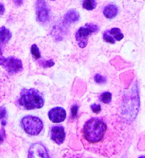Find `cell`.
<instances>
[{"label":"cell","mask_w":145,"mask_h":158,"mask_svg":"<svg viewBox=\"0 0 145 158\" xmlns=\"http://www.w3.org/2000/svg\"><path fill=\"white\" fill-rule=\"evenodd\" d=\"M54 65V62L52 61V60H48V61H44V62H43V64H42V66H44V67H51L52 66H53Z\"/></svg>","instance_id":"cell-20"},{"label":"cell","mask_w":145,"mask_h":158,"mask_svg":"<svg viewBox=\"0 0 145 158\" xmlns=\"http://www.w3.org/2000/svg\"><path fill=\"white\" fill-rule=\"evenodd\" d=\"M5 137V133H4V130L2 129V131H0V143H2L3 141V139Z\"/></svg>","instance_id":"cell-23"},{"label":"cell","mask_w":145,"mask_h":158,"mask_svg":"<svg viewBox=\"0 0 145 158\" xmlns=\"http://www.w3.org/2000/svg\"><path fill=\"white\" fill-rule=\"evenodd\" d=\"M0 66H2L9 74H16L22 71V62L18 58L13 57H4L2 48L0 47Z\"/></svg>","instance_id":"cell-4"},{"label":"cell","mask_w":145,"mask_h":158,"mask_svg":"<svg viewBox=\"0 0 145 158\" xmlns=\"http://www.w3.org/2000/svg\"><path fill=\"white\" fill-rule=\"evenodd\" d=\"M108 32H109L110 35H117V34L120 33V32H121V30L118 28H112V30H110Z\"/></svg>","instance_id":"cell-21"},{"label":"cell","mask_w":145,"mask_h":158,"mask_svg":"<svg viewBox=\"0 0 145 158\" xmlns=\"http://www.w3.org/2000/svg\"><path fill=\"white\" fill-rule=\"evenodd\" d=\"M31 53L33 55V57L35 59H39L40 58V52L38 46L36 44H33L31 46Z\"/></svg>","instance_id":"cell-14"},{"label":"cell","mask_w":145,"mask_h":158,"mask_svg":"<svg viewBox=\"0 0 145 158\" xmlns=\"http://www.w3.org/2000/svg\"><path fill=\"white\" fill-rule=\"evenodd\" d=\"M50 136L51 139L56 143L57 144H62L65 140L66 134H65L64 128L62 126H54L52 128L50 131Z\"/></svg>","instance_id":"cell-8"},{"label":"cell","mask_w":145,"mask_h":158,"mask_svg":"<svg viewBox=\"0 0 145 158\" xmlns=\"http://www.w3.org/2000/svg\"><path fill=\"white\" fill-rule=\"evenodd\" d=\"M114 38L115 40H117V41H120V40H121L124 38V35L123 34H121V32H120V33L117 34V35H114Z\"/></svg>","instance_id":"cell-22"},{"label":"cell","mask_w":145,"mask_h":158,"mask_svg":"<svg viewBox=\"0 0 145 158\" xmlns=\"http://www.w3.org/2000/svg\"><path fill=\"white\" fill-rule=\"evenodd\" d=\"M12 38V33L5 26L0 27V46L7 44Z\"/></svg>","instance_id":"cell-11"},{"label":"cell","mask_w":145,"mask_h":158,"mask_svg":"<svg viewBox=\"0 0 145 158\" xmlns=\"http://www.w3.org/2000/svg\"><path fill=\"white\" fill-rule=\"evenodd\" d=\"M117 13H118V8L114 4L107 5L103 9V15L108 19H113L114 17H117Z\"/></svg>","instance_id":"cell-9"},{"label":"cell","mask_w":145,"mask_h":158,"mask_svg":"<svg viewBox=\"0 0 145 158\" xmlns=\"http://www.w3.org/2000/svg\"><path fill=\"white\" fill-rule=\"evenodd\" d=\"M28 157H49V155L43 144L35 143L29 150Z\"/></svg>","instance_id":"cell-6"},{"label":"cell","mask_w":145,"mask_h":158,"mask_svg":"<svg viewBox=\"0 0 145 158\" xmlns=\"http://www.w3.org/2000/svg\"><path fill=\"white\" fill-rule=\"evenodd\" d=\"M80 18V14L76 10H70L64 16V22L67 24H71L77 21Z\"/></svg>","instance_id":"cell-10"},{"label":"cell","mask_w":145,"mask_h":158,"mask_svg":"<svg viewBox=\"0 0 145 158\" xmlns=\"http://www.w3.org/2000/svg\"><path fill=\"white\" fill-rule=\"evenodd\" d=\"M13 2H15V4L17 5V6H20V5L22 4V0H13Z\"/></svg>","instance_id":"cell-25"},{"label":"cell","mask_w":145,"mask_h":158,"mask_svg":"<svg viewBox=\"0 0 145 158\" xmlns=\"http://www.w3.org/2000/svg\"><path fill=\"white\" fill-rule=\"evenodd\" d=\"M7 116V111L4 107H0V120L4 119Z\"/></svg>","instance_id":"cell-19"},{"label":"cell","mask_w":145,"mask_h":158,"mask_svg":"<svg viewBox=\"0 0 145 158\" xmlns=\"http://www.w3.org/2000/svg\"><path fill=\"white\" fill-rule=\"evenodd\" d=\"M49 120L53 123H61L67 117V112L62 107H54L48 112Z\"/></svg>","instance_id":"cell-7"},{"label":"cell","mask_w":145,"mask_h":158,"mask_svg":"<svg viewBox=\"0 0 145 158\" xmlns=\"http://www.w3.org/2000/svg\"><path fill=\"white\" fill-rule=\"evenodd\" d=\"M97 6V2L95 0H84L83 2V7L85 9L88 11H92Z\"/></svg>","instance_id":"cell-12"},{"label":"cell","mask_w":145,"mask_h":158,"mask_svg":"<svg viewBox=\"0 0 145 158\" xmlns=\"http://www.w3.org/2000/svg\"><path fill=\"white\" fill-rule=\"evenodd\" d=\"M4 11H5L4 6H3L2 3H0V15L3 14V13H4Z\"/></svg>","instance_id":"cell-24"},{"label":"cell","mask_w":145,"mask_h":158,"mask_svg":"<svg viewBox=\"0 0 145 158\" xmlns=\"http://www.w3.org/2000/svg\"><path fill=\"white\" fill-rule=\"evenodd\" d=\"M100 99L103 103H109L112 100V94L109 92L102 93L100 96Z\"/></svg>","instance_id":"cell-13"},{"label":"cell","mask_w":145,"mask_h":158,"mask_svg":"<svg viewBox=\"0 0 145 158\" xmlns=\"http://www.w3.org/2000/svg\"><path fill=\"white\" fill-rule=\"evenodd\" d=\"M18 103L26 110L41 108L44 104V100L40 93L35 89L22 90L18 100Z\"/></svg>","instance_id":"cell-1"},{"label":"cell","mask_w":145,"mask_h":158,"mask_svg":"<svg viewBox=\"0 0 145 158\" xmlns=\"http://www.w3.org/2000/svg\"><path fill=\"white\" fill-rule=\"evenodd\" d=\"M98 31H99V27L97 25L92 23H87L85 26L79 29L76 35V39L78 43L79 47L81 48L86 47L88 44L89 37Z\"/></svg>","instance_id":"cell-3"},{"label":"cell","mask_w":145,"mask_h":158,"mask_svg":"<svg viewBox=\"0 0 145 158\" xmlns=\"http://www.w3.org/2000/svg\"><path fill=\"white\" fill-rule=\"evenodd\" d=\"M103 40L104 41L107 43H110V44H114L115 43V40L112 38V36L110 35V34L108 31H106L103 33Z\"/></svg>","instance_id":"cell-15"},{"label":"cell","mask_w":145,"mask_h":158,"mask_svg":"<svg viewBox=\"0 0 145 158\" xmlns=\"http://www.w3.org/2000/svg\"><path fill=\"white\" fill-rule=\"evenodd\" d=\"M94 80H95L96 83H97V84H103V83L106 82V79L103 76H101V75H99V74H97L94 76Z\"/></svg>","instance_id":"cell-16"},{"label":"cell","mask_w":145,"mask_h":158,"mask_svg":"<svg viewBox=\"0 0 145 158\" xmlns=\"http://www.w3.org/2000/svg\"><path fill=\"white\" fill-rule=\"evenodd\" d=\"M22 126L25 132L30 135H38L43 130V121L39 117L33 116H27L22 120Z\"/></svg>","instance_id":"cell-2"},{"label":"cell","mask_w":145,"mask_h":158,"mask_svg":"<svg viewBox=\"0 0 145 158\" xmlns=\"http://www.w3.org/2000/svg\"><path fill=\"white\" fill-rule=\"evenodd\" d=\"M37 20L41 23H46L49 20V10L44 0H37L36 2Z\"/></svg>","instance_id":"cell-5"},{"label":"cell","mask_w":145,"mask_h":158,"mask_svg":"<svg viewBox=\"0 0 145 158\" xmlns=\"http://www.w3.org/2000/svg\"><path fill=\"white\" fill-rule=\"evenodd\" d=\"M78 105H73L72 106V118H76L77 116V111H78Z\"/></svg>","instance_id":"cell-17"},{"label":"cell","mask_w":145,"mask_h":158,"mask_svg":"<svg viewBox=\"0 0 145 158\" xmlns=\"http://www.w3.org/2000/svg\"><path fill=\"white\" fill-rule=\"evenodd\" d=\"M91 109H92V111L94 112V113H99L100 111H101V106L98 105V104H93V105H91Z\"/></svg>","instance_id":"cell-18"}]
</instances>
